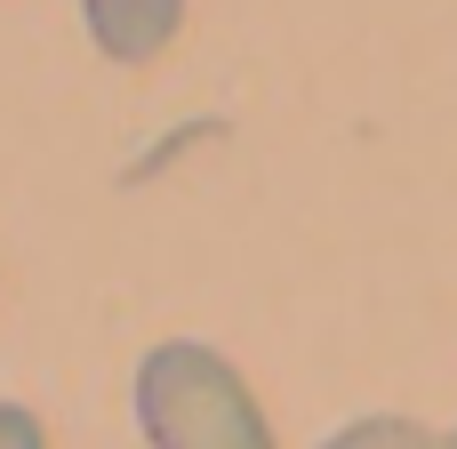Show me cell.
Here are the masks:
<instances>
[{
	"label": "cell",
	"instance_id": "obj_2",
	"mask_svg": "<svg viewBox=\"0 0 457 449\" xmlns=\"http://www.w3.org/2000/svg\"><path fill=\"white\" fill-rule=\"evenodd\" d=\"M80 16H88L96 56H112V64H153V56L177 40L185 0H80Z\"/></svg>",
	"mask_w": 457,
	"mask_h": 449
},
{
	"label": "cell",
	"instance_id": "obj_3",
	"mask_svg": "<svg viewBox=\"0 0 457 449\" xmlns=\"http://www.w3.org/2000/svg\"><path fill=\"white\" fill-rule=\"evenodd\" d=\"M321 449H434V434L410 426V418H353L345 434H329Z\"/></svg>",
	"mask_w": 457,
	"mask_h": 449
},
{
	"label": "cell",
	"instance_id": "obj_5",
	"mask_svg": "<svg viewBox=\"0 0 457 449\" xmlns=\"http://www.w3.org/2000/svg\"><path fill=\"white\" fill-rule=\"evenodd\" d=\"M442 449H457V434H450V442H442Z\"/></svg>",
	"mask_w": 457,
	"mask_h": 449
},
{
	"label": "cell",
	"instance_id": "obj_4",
	"mask_svg": "<svg viewBox=\"0 0 457 449\" xmlns=\"http://www.w3.org/2000/svg\"><path fill=\"white\" fill-rule=\"evenodd\" d=\"M0 449H48L40 418H32V410H16V402H0Z\"/></svg>",
	"mask_w": 457,
	"mask_h": 449
},
{
	"label": "cell",
	"instance_id": "obj_1",
	"mask_svg": "<svg viewBox=\"0 0 457 449\" xmlns=\"http://www.w3.org/2000/svg\"><path fill=\"white\" fill-rule=\"evenodd\" d=\"M137 426L153 449H273V426L241 370L193 337L153 345L137 370Z\"/></svg>",
	"mask_w": 457,
	"mask_h": 449
}]
</instances>
